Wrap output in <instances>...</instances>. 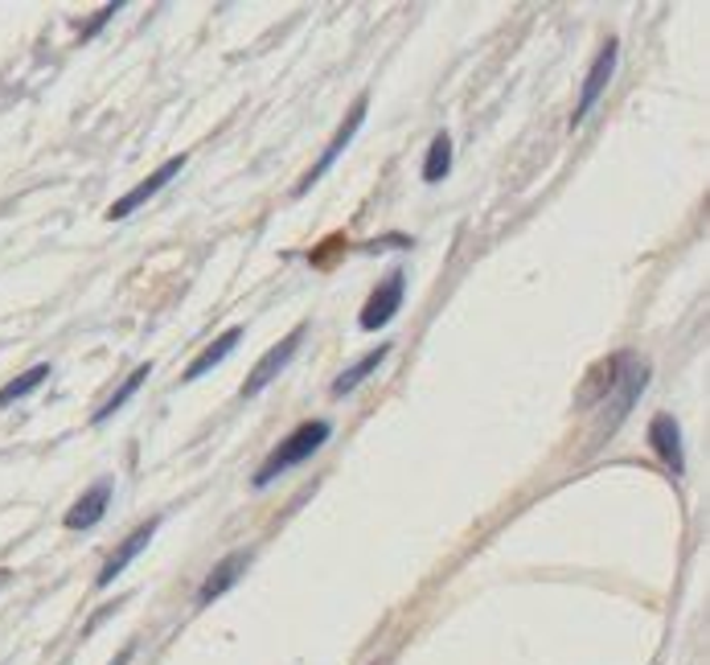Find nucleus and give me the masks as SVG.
<instances>
[{"mask_svg":"<svg viewBox=\"0 0 710 665\" xmlns=\"http://www.w3.org/2000/svg\"><path fill=\"white\" fill-rule=\"evenodd\" d=\"M329 435H333V423H329V420H304L300 427H292V432L283 435L280 444L268 452V461L256 468L251 485H256V490H268L276 476L292 473L296 464L312 461V456L324 449V440H329Z\"/></svg>","mask_w":710,"mask_h":665,"instance_id":"f257e3e1","label":"nucleus"},{"mask_svg":"<svg viewBox=\"0 0 710 665\" xmlns=\"http://www.w3.org/2000/svg\"><path fill=\"white\" fill-rule=\"evenodd\" d=\"M644 379H649V366L644 362H637V357H629V353H620V366H617V379H612V391H617V399L608 403V415H603V432L612 435L624 423V415L632 411V403L641 399L644 391Z\"/></svg>","mask_w":710,"mask_h":665,"instance_id":"f03ea898","label":"nucleus"},{"mask_svg":"<svg viewBox=\"0 0 710 665\" xmlns=\"http://www.w3.org/2000/svg\"><path fill=\"white\" fill-rule=\"evenodd\" d=\"M304 333H309V325H296L292 333H288V337L283 341H276V345H271L268 353H263V357H259L256 362V370H251V374H247V382H242V399H256V394H263L271 386V382L280 379L283 370H288V362H292L296 357V350H300V341H304Z\"/></svg>","mask_w":710,"mask_h":665,"instance_id":"7ed1b4c3","label":"nucleus"},{"mask_svg":"<svg viewBox=\"0 0 710 665\" xmlns=\"http://www.w3.org/2000/svg\"><path fill=\"white\" fill-rule=\"evenodd\" d=\"M366 108H370V99H366V95H358V103H353V108H349L346 123H341V128H337V132H333V140H329V144H324L321 161H317V164H312V169H309V173L300 177V185H296V198H304V193H309L312 185H317V181H321V177L329 173V169H333V164H337V157H341V152H346L349 144H353V137H358V132H362Z\"/></svg>","mask_w":710,"mask_h":665,"instance_id":"20e7f679","label":"nucleus"},{"mask_svg":"<svg viewBox=\"0 0 710 665\" xmlns=\"http://www.w3.org/2000/svg\"><path fill=\"white\" fill-rule=\"evenodd\" d=\"M402 296H407V275L394 268V272L382 280V284L370 292V300L362 304V316H358V325L366 329V333H374V329L390 325L394 316H399L402 309Z\"/></svg>","mask_w":710,"mask_h":665,"instance_id":"39448f33","label":"nucleus"},{"mask_svg":"<svg viewBox=\"0 0 710 665\" xmlns=\"http://www.w3.org/2000/svg\"><path fill=\"white\" fill-rule=\"evenodd\" d=\"M617 62H620V41L608 38V46H603L600 54H596V62H591V70H588V79H583V91H579V103H576V115H571V128H579V123L588 120V111L600 103V95L608 91L612 74H617Z\"/></svg>","mask_w":710,"mask_h":665,"instance_id":"423d86ee","label":"nucleus"},{"mask_svg":"<svg viewBox=\"0 0 710 665\" xmlns=\"http://www.w3.org/2000/svg\"><path fill=\"white\" fill-rule=\"evenodd\" d=\"M251 563H256V551H234V555L218 558L214 567H210V575H206V580H201V587H198V604H201V608L227 596L230 587H234L242 575H247V567H251Z\"/></svg>","mask_w":710,"mask_h":665,"instance_id":"0eeeda50","label":"nucleus"},{"mask_svg":"<svg viewBox=\"0 0 710 665\" xmlns=\"http://www.w3.org/2000/svg\"><path fill=\"white\" fill-rule=\"evenodd\" d=\"M181 169H186V152H177L173 161H164L161 169H157V173L144 177V181H140V185H136L132 193H123L120 202H116V205L108 210V218H111V222H120V218H128L132 210H140V205H144L148 198H157V193H161L164 185H169V181H173V177L181 173Z\"/></svg>","mask_w":710,"mask_h":665,"instance_id":"6e6552de","label":"nucleus"},{"mask_svg":"<svg viewBox=\"0 0 710 665\" xmlns=\"http://www.w3.org/2000/svg\"><path fill=\"white\" fill-rule=\"evenodd\" d=\"M157 530H161V517H148L144 526H136L132 534H128V538H123V543L116 546V555H111L108 563H103V571H99V580H94V587H111V584H116L123 571L132 567V558L140 555V551H144L148 543H152V534H157Z\"/></svg>","mask_w":710,"mask_h":665,"instance_id":"1a4fd4ad","label":"nucleus"},{"mask_svg":"<svg viewBox=\"0 0 710 665\" xmlns=\"http://www.w3.org/2000/svg\"><path fill=\"white\" fill-rule=\"evenodd\" d=\"M111 505V481H94L91 490L82 493L79 502L70 505L67 517H62V526L67 530H91L103 522V514H108Z\"/></svg>","mask_w":710,"mask_h":665,"instance_id":"9d476101","label":"nucleus"},{"mask_svg":"<svg viewBox=\"0 0 710 665\" xmlns=\"http://www.w3.org/2000/svg\"><path fill=\"white\" fill-rule=\"evenodd\" d=\"M649 449L661 456V461L670 464L673 473L682 476L686 473V452H682V427H678V420L673 415H657L653 423H649Z\"/></svg>","mask_w":710,"mask_h":665,"instance_id":"9b49d317","label":"nucleus"},{"mask_svg":"<svg viewBox=\"0 0 710 665\" xmlns=\"http://www.w3.org/2000/svg\"><path fill=\"white\" fill-rule=\"evenodd\" d=\"M242 341V325H230L227 333H222V337L218 341H210V345H206V350L198 353V357H193V362H189L186 366V374H181V382H198L201 374H206V370H214L218 362H227L230 357V350H234V345H239Z\"/></svg>","mask_w":710,"mask_h":665,"instance_id":"f8f14e48","label":"nucleus"},{"mask_svg":"<svg viewBox=\"0 0 710 665\" xmlns=\"http://www.w3.org/2000/svg\"><path fill=\"white\" fill-rule=\"evenodd\" d=\"M390 350H394V345H378V350H370L366 357H358V362H353L349 370H341V374H337V382H333L337 399H341V394H349V391H358V386H362V382L370 379V374H374L382 362H387Z\"/></svg>","mask_w":710,"mask_h":665,"instance_id":"ddd939ff","label":"nucleus"},{"mask_svg":"<svg viewBox=\"0 0 710 665\" xmlns=\"http://www.w3.org/2000/svg\"><path fill=\"white\" fill-rule=\"evenodd\" d=\"M148 374H152V362H144V366H136L132 374H128V379H123V386H120V391L111 394L108 403H103V407L94 411V420H91L94 427H103V423H108L111 415H116V411H120L123 403H128V399H132V394L140 391V386H144V382H148Z\"/></svg>","mask_w":710,"mask_h":665,"instance_id":"4468645a","label":"nucleus"},{"mask_svg":"<svg viewBox=\"0 0 710 665\" xmlns=\"http://www.w3.org/2000/svg\"><path fill=\"white\" fill-rule=\"evenodd\" d=\"M46 379H50V362H38V366H29L26 374H17L13 382H4V386H0V411L13 407L17 399H26V394H33Z\"/></svg>","mask_w":710,"mask_h":665,"instance_id":"2eb2a0df","label":"nucleus"},{"mask_svg":"<svg viewBox=\"0 0 710 665\" xmlns=\"http://www.w3.org/2000/svg\"><path fill=\"white\" fill-rule=\"evenodd\" d=\"M448 173H452V137H448V132H440V137L431 140L428 161H423V181H428V185H436V181H443Z\"/></svg>","mask_w":710,"mask_h":665,"instance_id":"dca6fc26","label":"nucleus"},{"mask_svg":"<svg viewBox=\"0 0 710 665\" xmlns=\"http://www.w3.org/2000/svg\"><path fill=\"white\" fill-rule=\"evenodd\" d=\"M120 9H123L120 0H116V4H103V9H99V13H94V17H87V26H79V38H82V41L94 38V33H99V29L108 26V21H111V17H116V13H120Z\"/></svg>","mask_w":710,"mask_h":665,"instance_id":"f3484780","label":"nucleus"},{"mask_svg":"<svg viewBox=\"0 0 710 665\" xmlns=\"http://www.w3.org/2000/svg\"><path fill=\"white\" fill-rule=\"evenodd\" d=\"M4 584H9V571L0 567V587H4Z\"/></svg>","mask_w":710,"mask_h":665,"instance_id":"a211bd4d","label":"nucleus"},{"mask_svg":"<svg viewBox=\"0 0 710 665\" xmlns=\"http://www.w3.org/2000/svg\"><path fill=\"white\" fill-rule=\"evenodd\" d=\"M378 665H387V662H378Z\"/></svg>","mask_w":710,"mask_h":665,"instance_id":"6ab92c4d","label":"nucleus"}]
</instances>
